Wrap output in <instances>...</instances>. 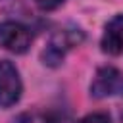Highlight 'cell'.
I'll return each instance as SVG.
<instances>
[{
	"label": "cell",
	"instance_id": "6da1fadb",
	"mask_svg": "<svg viewBox=\"0 0 123 123\" xmlns=\"http://www.w3.org/2000/svg\"><path fill=\"white\" fill-rule=\"evenodd\" d=\"M83 40H85V33H83L81 29H73V27H71V29H60V31H56V33L50 37L46 48H44L42 54H40L42 63L48 65V67H58V65H62L65 54H67L71 48L79 46Z\"/></svg>",
	"mask_w": 123,
	"mask_h": 123
},
{
	"label": "cell",
	"instance_id": "7a4b0ae2",
	"mask_svg": "<svg viewBox=\"0 0 123 123\" xmlns=\"http://www.w3.org/2000/svg\"><path fill=\"white\" fill-rule=\"evenodd\" d=\"M90 96L96 100L123 94V73L113 65H102L90 81Z\"/></svg>",
	"mask_w": 123,
	"mask_h": 123
},
{
	"label": "cell",
	"instance_id": "3957f363",
	"mask_svg": "<svg viewBox=\"0 0 123 123\" xmlns=\"http://www.w3.org/2000/svg\"><path fill=\"white\" fill-rule=\"evenodd\" d=\"M21 94H23V81L17 67L10 60L0 58V108L15 106Z\"/></svg>",
	"mask_w": 123,
	"mask_h": 123
},
{
	"label": "cell",
	"instance_id": "277c9868",
	"mask_svg": "<svg viewBox=\"0 0 123 123\" xmlns=\"http://www.w3.org/2000/svg\"><path fill=\"white\" fill-rule=\"evenodd\" d=\"M31 46V31L13 19L0 21V48L12 54H25Z\"/></svg>",
	"mask_w": 123,
	"mask_h": 123
},
{
	"label": "cell",
	"instance_id": "5b68a950",
	"mask_svg": "<svg viewBox=\"0 0 123 123\" xmlns=\"http://www.w3.org/2000/svg\"><path fill=\"white\" fill-rule=\"evenodd\" d=\"M100 46H102V52H106L110 56L123 54V13L113 15L104 25Z\"/></svg>",
	"mask_w": 123,
	"mask_h": 123
},
{
	"label": "cell",
	"instance_id": "8992f818",
	"mask_svg": "<svg viewBox=\"0 0 123 123\" xmlns=\"http://www.w3.org/2000/svg\"><path fill=\"white\" fill-rule=\"evenodd\" d=\"M77 123H111V117L108 111H92V113L81 117Z\"/></svg>",
	"mask_w": 123,
	"mask_h": 123
},
{
	"label": "cell",
	"instance_id": "52a82bcc",
	"mask_svg": "<svg viewBox=\"0 0 123 123\" xmlns=\"http://www.w3.org/2000/svg\"><path fill=\"white\" fill-rule=\"evenodd\" d=\"M35 4L44 12H52V10H58L63 4V0H35Z\"/></svg>",
	"mask_w": 123,
	"mask_h": 123
},
{
	"label": "cell",
	"instance_id": "ba28073f",
	"mask_svg": "<svg viewBox=\"0 0 123 123\" xmlns=\"http://www.w3.org/2000/svg\"><path fill=\"white\" fill-rule=\"evenodd\" d=\"M121 121H123V111H121Z\"/></svg>",
	"mask_w": 123,
	"mask_h": 123
}]
</instances>
